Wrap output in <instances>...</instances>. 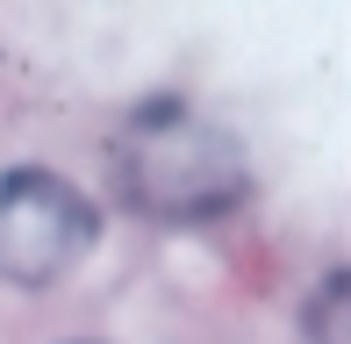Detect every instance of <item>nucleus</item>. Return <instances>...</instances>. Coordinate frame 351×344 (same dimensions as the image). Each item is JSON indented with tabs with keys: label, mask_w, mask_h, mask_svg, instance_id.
Instances as JSON below:
<instances>
[{
	"label": "nucleus",
	"mask_w": 351,
	"mask_h": 344,
	"mask_svg": "<svg viewBox=\"0 0 351 344\" xmlns=\"http://www.w3.org/2000/svg\"><path fill=\"white\" fill-rule=\"evenodd\" d=\"M115 172H122V194L136 208L165 215V223H201V215L230 208L237 186H244L237 144L222 130H208L201 115H186L180 101L143 108L115 136Z\"/></svg>",
	"instance_id": "nucleus-1"
},
{
	"label": "nucleus",
	"mask_w": 351,
	"mask_h": 344,
	"mask_svg": "<svg viewBox=\"0 0 351 344\" xmlns=\"http://www.w3.org/2000/svg\"><path fill=\"white\" fill-rule=\"evenodd\" d=\"M86 244H93V215L65 180H51V172L0 180V280L43 287V280L72 273Z\"/></svg>",
	"instance_id": "nucleus-2"
}]
</instances>
